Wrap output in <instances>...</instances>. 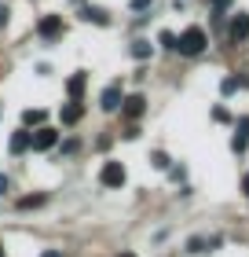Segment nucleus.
<instances>
[{
    "label": "nucleus",
    "instance_id": "nucleus-1",
    "mask_svg": "<svg viewBox=\"0 0 249 257\" xmlns=\"http://www.w3.org/2000/svg\"><path fill=\"white\" fill-rule=\"evenodd\" d=\"M205 30H201V26H191V30H183L180 33V37H176V52H180V55H201V52H205Z\"/></svg>",
    "mask_w": 249,
    "mask_h": 257
},
{
    "label": "nucleus",
    "instance_id": "nucleus-2",
    "mask_svg": "<svg viewBox=\"0 0 249 257\" xmlns=\"http://www.w3.org/2000/svg\"><path fill=\"white\" fill-rule=\"evenodd\" d=\"M30 147L33 151H52V147H59V128H52V125L33 128V133H30Z\"/></svg>",
    "mask_w": 249,
    "mask_h": 257
},
{
    "label": "nucleus",
    "instance_id": "nucleus-3",
    "mask_svg": "<svg viewBox=\"0 0 249 257\" xmlns=\"http://www.w3.org/2000/svg\"><path fill=\"white\" fill-rule=\"evenodd\" d=\"M99 180H103V188H121V184H125V166H121V162H106L103 173H99Z\"/></svg>",
    "mask_w": 249,
    "mask_h": 257
},
{
    "label": "nucleus",
    "instance_id": "nucleus-4",
    "mask_svg": "<svg viewBox=\"0 0 249 257\" xmlns=\"http://www.w3.org/2000/svg\"><path fill=\"white\" fill-rule=\"evenodd\" d=\"M121 85H110V88H103V96H99V107L106 114H114V110H121Z\"/></svg>",
    "mask_w": 249,
    "mask_h": 257
},
{
    "label": "nucleus",
    "instance_id": "nucleus-5",
    "mask_svg": "<svg viewBox=\"0 0 249 257\" xmlns=\"http://www.w3.org/2000/svg\"><path fill=\"white\" fill-rule=\"evenodd\" d=\"M37 30H41L44 41H55V37H63V19H59V15H44Z\"/></svg>",
    "mask_w": 249,
    "mask_h": 257
},
{
    "label": "nucleus",
    "instance_id": "nucleus-6",
    "mask_svg": "<svg viewBox=\"0 0 249 257\" xmlns=\"http://www.w3.org/2000/svg\"><path fill=\"white\" fill-rule=\"evenodd\" d=\"M121 110H125V118H128V121H136L139 114L147 110V99H143V96H128V99H121Z\"/></svg>",
    "mask_w": 249,
    "mask_h": 257
},
{
    "label": "nucleus",
    "instance_id": "nucleus-7",
    "mask_svg": "<svg viewBox=\"0 0 249 257\" xmlns=\"http://www.w3.org/2000/svg\"><path fill=\"white\" fill-rule=\"evenodd\" d=\"M227 33H231V41H245L249 37V15H245V11H238V15L231 19V30Z\"/></svg>",
    "mask_w": 249,
    "mask_h": 257
},
{
    "label": "nucleus",
    "instance_id": "nucleus-8",
    "mask_svg": "<svg viewBox=\"0 0 249 257\" xmlns=\"http://www.w3.org/2000/svg\"><path fill=\"white\" fill-rule=\"evenodd\" d=\"M8 151H11V155H22V151H30V128H19V133L11 136Z\"/></svg>",
    "mask_w": 249,
    "mask_h": 257
},
{
    "label": "nucleus",
    "instance_id": "nucleus-9",
    "mask_svg": "<svg viewBox=\"0 0 249 257\" xmlns=\"http://www.w3.org/2000/svg\"><path fill=\"white\" fill-rule=\"evenodd\" d=\"M231 147L238 151V155H242V151L249 147V118H242V121H238V133H234V140H231Z\"/></svg>",
    "mask_w": 249,
    "mask_h": 257
},
{
    "label": "nucleus",
    "instance_id": "nucleus-10",
    "mask_svg": "<svg viewBox=\"0 0 249 257\" xmlns=\"http://www.w3.org/2000/svg\"><path fill=\"white\" fill-rule=\"evenodd\" d=\"M85 85H88V74H74V77L66 81V92L74 99H81V96H85Z\"/></svg>",
    "mask_w": 249,
    "mask_h": 257
},
{
    "label": "nucleus",
    "instance_id": "nucleus-11",
    "mask_svg": "<svg viewBox=\"0 0 249 257\" xmlns=\"http://www.w3.org/2000/svg\"><path fill=\"white\" fill-rule=\"evenodd\" d=\"M81 114H85V110H81V99L66 103V107H63V125H74V121H81Z\"/></svg>",
    "mask_w": 249,
    "mask_h": 257
},
{
    "label": "nucleus",
    "instance_id": "nucleus-12",
    "mask_svg": "<svg viewBox=\"0 0 249 257\" xmlns=\"http://www.w3.org/2000/svg\"><path fill=\"white\" fill-rule=\"evenodd\" d=\"M48 202V191H37V195H26V198H19V209H37Z\"/></svg>",
    "mask_w": 249,
    "mask_h": 257
},
{
    "label": "nucleus",
    "instance_id": "nucleus-13",
    "mask_svg": "<svg viewBox=\"0 0 249 257\" xmlns=\"http://www.w3.org/2000/svg\"><path fill=\"white\" fill-rule=\"evenodd\" d=\"M22 121H26V128H37V125L48 121V110H26V114H22Z\"/></svg>",
    "mask_w": 249,
    "mask_h": 257
},
{
    "label": "nucleus",
    "instance_id": "nucleus-14",
    "mask_svg": "<svg viewBox=\"0 0 249 257\" xmlns=\"http://www.w3.org/2000/svg\"><path fill=\"white\" fill-rule=\"evenodd\" d=\"M85 19L96 22V26H106V22H110V15H106L103 8H85Z\"/></svg>",
    "mask_w": 249,
    "mask_h": 257
},
{
    "label": "nucleus",
    "instance_id": "nucleus-15",
    "mask_svg": "<svg viewBox=\"0 0 249 257\" xmlns=\"http://www.w3.org/2000/svg\"><path fill=\"white\" fill-rule=\"evenodd\" d=\"M132 55H136V59H150V44L147 41H136L132 44Z\"/></svg>",
    "mask_w": 249,
    "mask_h": 257
},
{
    "label": "nucleus",
    "instance_id": "nucleus-16",
    "mask_svg": "<svg viewBox=\"0 0 249 257\" xmlns=\"http://www.w3.org/2000/svg\"><path fill=\"white\" fill-rule=\"evenodd\" d=\"M158 44H161V48H176V33H169V30H161V37H158Z\"/></svg>",
    "mask_w": 249,
    "mask_h": 257
},
{
    "label": "nucleus",
    "instance_id": "nucleus-17",
    "mask_svg": "<svg viewBox=\"0 0 249 257\" xmlns=\"http://www.w3.org/2000/svg\"><path fill=\"white\" fill-rule=\"evenodd\" d=\"M238 85H242V77H223V85H220V88H223V92H227V96H231V92L238 88Z\"/></svg>",
    "mask_w": 249,
    "mask_h": 257
},
{
    "label": "nucleus",
    "instance_id": "nucleus-18",
    "mask_svg": "<svg viewBox=\"0 0 249 257\" xmlns=\"http://www.w3.org/2000/svg\"><path fill=\"white\" fill-rule=\"evenodd\" d=\"M150 162H154V166H158V169H169V158H165V155H161V151H158V155H154Z\"/></svg>",
    "mask_w": 249,
    "mask_h": 257
},
{
    "label": "nucleus",
    "instance_id": "nucleus-19",
    "mask_svg": "<svg viewBox=\"0 0 249 257\" xmlns=\"http://www.w3.org/2000/svg\"><path fill=\"white\" fill-rule=\"evenodd\" d=\"M212 118H216V121H231V114L223 110V107H216V110H212Z\"/></svg>",
    "mask_w": 249,
    "mask_h": 257
},
{
    "label": "nucleus",
    "instance_id": "nucleus-20",
    "mask_svg": "<svg viewBox=\"0 0 249 257\" xmlns=\"http://www.w3.org/2000/svg\"><path fill=\"white\" fill-rule=\"evenodd\" d=\"M8 15H11V11H8V4H0V30L8 26Z\"/></svg>",
    "mask_w": 249,
    "mask_h": 257
},
{
    "label": "nucleus",
    "instance_id": "nucleus-21",
    "mask_svg": "<svg viewBox=\"0 0 249 257\" xmlns=\"http://www.w3.org/2000/svg\"><path fill=\"white\" fill-rule=\"evenodd\" d=\"M143 8H150V0H132V11H143Z\"/></svg>",
    "mask_w": 249,
    "mask_h": 257
},
{
    "label": "nucleus",
    "instance_id": "nucleus-22",
    "mask_svg": "<svg viewBox=\"0 0 249 257\" xmlns=\"http://www.w3.org/2000/svg\"><path fill=\"white\" fill-rule=\"evenodd\" d=\"M227 4H231V0H212V8H216V15H220V11L227 8Z\"/></svg>",
    "mask_w": 249,
    "mask_h": 257
},
{
    "label": "nucleus",
    "instance_id": "nucleus-23",
    "mask_svg": "<svg viewBox=\"0 0 249 257\" xmlns=\"http://www.w3.org/2000/svg\"><path fill=\"white\" fill-rule=\"evenodd\" d=\"M4 191H8V177L0 173V195H4Z\"/></svg>",
    "mask_w": 249,
    "mask_h": 257
},
{
    "label": "nucleus",
    "instance_id": "nucleus-24",
    "mask_svg": "<svg viewBox=\"0 0 249 257\" xmlns=\"http://www.w3.org/2000/svg\"><path fill=\"white\" fill-rule=\"evenodd\" d=\"M41 257H63V253H55V250H44V253H41Z\"/></svg>",
    "mask_w": 249,
    "mask_h": 257
},
{
    "label": "nucleus",
    "instance_id": "nucleus-25",
    "mask_svg": "<svg viewBox=\"0 0 249 257\" xmlns=\"http://www.w3.org/2000/svg\"><path fill=\"white\" fill-rule=\"evenodd\" d=\"M242 191H245V195H249V173H245V180H242Z\"/></svg>",
    "mask_w": 249,
    "mask_h": 257
},
{
    "label": "nucleus",
    "instance_id": "nucleus-26",
    "mask_svg": "<svg viewBox=\"0 0 249 257\" xmlns=\"http://www.w3.org/2000/svg\"><path fill=\"white\" fill-rule=\"evenodd\" d=\"M117 257H136V253H132V250H121V253H117Z\"/></svg>",
    "mask_w": 249,
    "mask_h": 257
},
{
    "label": "nucleus",
    "instance_id": "nucleus-27",
    "mask_svg": "<svg viewBox=\"0 0 249 257\" xmlns=\"http://www.w3.org/2000/svg\"><path fill=\"white\" fill-rule=\"evenodd\" d=\"M0 257H4V246H0Z\"/></svg>",
    "mask_w": 249,
    "mask_h": 257
}]
</instances>
